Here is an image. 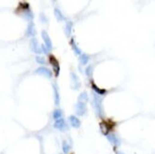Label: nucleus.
I'll return each mask as SVG.
<instances>
[{
	"instance_id": "nucleus-1",
	"label": "nucleus",
	"mask_w": 155,
	"mask_h": 154,
	"mask_svg": "<svg viewBox=\"0 0 155 154\" xmlns=\"http://www.w3.org/2000/svg\"><path fill=\"white\" fill-rule=\"evenodd\" d=\"M92 103H93V108L95 109V113L97 114V116L102 117L104 115V108H103V96L98 95L96 93L93 92L92 94Z\"/></svg>"
},
{
	"instance_id": "nucleus-2",
	"label": "nucleus",
	"mask_w": 155,
	"mask_h": 154,
	"mask_svg": "<svg viewBox=\"0 0 155 154\" xmlns=\"http://www.w3.org/2000/svg\"><path fill=\"white\" fill-rule=\"evenodd\" d=\"M75 113L78 116H84L87 113V104L84 102H77L75 105Z\"/></svg>"
},
{
	"instance_id": "nucleus-3",
	"label": "nucleus",
	"mask_w": 155,
	"mask_h": 154,
	"mask_svg": "<svg viewBox=\"0 0 155 154\" xmlns=\"http://www.w3.org/2000/svg\"><path fill=\"white\" fill-rule=\"evenodd\" d=\"M53 126H54L55 129H58V130H61V131L69 129V126H68L67 122L65 121V119H63V118L58 119V120L55 121L54 124H53Z\"/></svg>"
},
{
	"instance_id": "nucleus-4",
	"label": "nucleus",
	"mask_w": 155,
	"mask_h": 154,
	"mask_svg": "<svg viewBox=\"0 0 155 154\" xmlns=\"http://www.w3.org/2000/svg\"><path fill=\"white\" fill-rule=\"evenodd\" d=\"M34 73L38 74V75H43V76L47 77V78H49V79L52 78V73L51 71V70H49L46 67H39L38 69L35 70Z\"/></svg>"
},
{
	"instance_id": "nucleus-5",
	"label": "nucleus",
	"mask_w": 155,
	"mask_h": 154,
	"mask_svg": "<svg viewBox=\"0 0 155 154\" xmlns=\"http://www.w3.org/2000/svg\"><path fill=\"white\" fill-rule=\"evenodd\" d=\"M42 34V38H43V41H44V45L46 46V48L49 49V51H52L53 46H52V39L51 37H49V35L48 34V32L46 31H42L41 32Z\"/></svg>"
},
{
	"instance_id": "nucleus-6",
	"label": "nucleus",
	"mask_w": 155,
	"mask_h": 154,
	"mask_svg": "<svg viewBox=\"0 0 155 154\" xmlns=\"http://www.w3.org/2000/svg\"><path fill=\"white\" fill-rule=\"evenodd\" d=\"M30 49L32 52H35L37 54H39L42 52L41 51V46H39L38 44V41L36 38H31V41H30Z\"/></svg>"
},
{
	"instance_id": "nucleus-7",
	"label": "nucleus",
	"mask_w": 155,
	"mask_h": 154,
	"mask_svg": "<svg viewBox=\"0 0 155 154\" xmlns=\"http://www.w3.org/2000/svg\"><path fill=\"white\" fill-rule=\"evenodd\" d=\"M49 63H51V65L52 66L53 70H54V73H55V76H58L59 75V73H60V66H59L58 60L55 58L53 55H51V56H49Z\"/></svg>"
},
{
	"instance_id": "nucleus-8",
	"label": "nucleus",
	"mask_w": 155,
	"mask_h": 154,
	"mask_svg": "<svg viewBox=\"0 0 155 154\" xmlns=\"http://www.w3.org/2000/svg\"><path fill=\"white\" fill-rule=\"evenodd\" d=\"M70 80H71V84H73V87L74 90H79L80 87H81V83H80V80L78 78L74 73H70Z\"/></svg>"
},
{
	"instance_id": "nucleus-9",
	"label": "nucleus",
	"mask_w": 155,
	"mask_h": 154,
	"mask_svg": "<svg viewBox=\"0 0 155 154\" xmlns=\"http://www.w3.org/2000/svg\"><path fill=\"white\" fill-rule=\"evenodd\" d=\"M36 34V31H35V26L34 24V22H30L29 25L27 27V31H26V35L27 36H31L34 37Z\"/></svg>"
},
{
	"instance_id": "nucleus-10",
	"label": "nucleus",
	"mask_w": 155,
	"mask_h": 154,
	"mask_svg": "<svg viewBox=\"0 0 155 154\" xmlns=\"http://www.w3.org/2000/svg\"><path fill=\"white\" fill-rule=\"evenodd\" d=\"M69 121H70V126H73V128H75V129L80 128V126H81V121L79 120L78 117L74 116V115H70V116L69 117Z\"/></svg>"
},
{
	"instance_id": "nucleus-11",
	"label": "nucleus",
	"mask_w": 155,
	"mask_h": 154,
	"mask_svg": "<svg viewBox=\"0 0 155 154\" xmlns=\"http://www.w3.org/2000/svg\"><path fill=\"white\" fill-rule=\"evenodd\" d=\"M107 139L109 140V142L110 143V144L113 145V146H120V144H121L120 139L115 134L112 133V134L107 135Z\"/></svg>"
},
{
	"instance_id": "nucleus-12",
	"label": "nucleus",
	"mask_w": 155,
	"mask_h": 154,
	"mask_svg": "<svg viewBox=\"0 0 155 154\" xmlns=\"http://www.w3.org/2000/svg\"><path fill=\"white\" fill-rule=\"evenodd\" d=\"M100 129H101V131H102V133L104 135H109V130L112 129V126H110L109 123L107 122H102L100 124Z\"/></svg>"
},
{
	"instance_id": "nucleus-13",
	"label": "nucleus",
	"mask_w": 155,
	"mask_h": 154,
	"mask_svg": "<svg viewBox=\"0 0 155 154\" xmlns=\"http://www.w3.org/2000/svg\"><path fill=\"white\" fill-rule=\"evenodd\" d=\"M73 21H67L65 25V34L67 36H70L71 31H73Z\"/></svg>"
},
{
	"instance_id": "nucleus-14",
	"label": "nucleus",
	"mask_w": 155,
	"mask_h": 154,
	"mask_svg": "<svg viewBox=\"0 0 155 154\" xmlns=\"http://www.w3.org/2000/svg\"><path fill=\"white\" fill-rule=\"evenodd\" d=\"M53 87V94H54V104L55 106H58L60 104V95H59V91H58V87L56 85H52Z\"/></svg>"
},
{
	"instance_id": "nucleus-15",
	"label": "nucleus",
	"mask_w": 155,
	"mask_h": 154,
	"mask_svg": "<svg viewBox=\"0 0 155 154\" xmlns=\"http://www.w3.org/2000/svg\"><path fill=\"white\" fill-rule=\"evenodd\" d=\"M70 46H71V48H73V52H74V53L76 54V55H81L82 51L80 49V48H79L78 46H77V44L75 43V41H74L73 38L70 40Z\"/></svg>"
},
{
	"instance_id": "nucleus-16",
	"label": "nucleus",
	"mask_w": 155,
	"mask_h": 154,
	"mask_svg": "<svg viewBox=\"0 0 155 154\" xmlns=\"http://www.w3.org/2000/svg\"><path fill=\"white\" fill-rule=\"evenodd\" d=\"M79 60L82 66H86L90 61V56L87 53H81V55H79Z\"/></svg>"
},
{
	"instance_id": "nucleus-17",
	"label": "nucleus",
	"mask_w": 155,
	"mask_h": 154,
	"mask_svg": "<svg viewBox=\"0 0 155 154\" xmlns=\"http://www.w3.org/2000/svg\"><path fill=\"white\" fill-rule=\"evenodd\" d=\"M91 89L93 90V91H94V93H96V94L98 95H101L103 96L105 93L107 92L106 90H101V89H99V87L94 84V83H91Z\"/></svg>"
},
{
	"instance_id": "nucleus-18",
	"label": "nucleus",
	"mask_w": 155,
	"mask_h": 154,
	"mask_svg": "<svg viewBox=\"0 0 155 154\" xmlns=\"http://www.w3.org/2000/svg\"><path fill=\"white\" fill-rule=\"evenodd\" d=\"M62 116H63V111H61L60 108L54 109L53 112H52V117H53V119L55 121L58 120V119H61V118H62Z\"/></svg>"
},
{
	"instance_id": "nucleus-19",
	"label": "nucleus",
	"mask_w": 155,
	"mask_h": 154,
	"mask_svg": "<svg viewBox=\"0 0 155 154\" xmlns=\"http://www.w3.org/2000/svg\"><path fill=\"white\" fill-rule=\"evenodd\" d=\"M54 16H55V18L57 19V21H63L65 19L63 13H61V10L57 8L54 9Z\"/></svg>"
},
{
	"instance_id": "nucleus-20",
	"label": "nucleus",
	"mask_w": 155,
	"mask_h": 154,
	"mask_svg": "<svg viewBox=\"0 0 155 154\" xmlns=\"http://www.w3.org/2000/svg\"><path fill=\"white\" fill-rule=\"evenodd\" d=\"M93 70H94V67H93V65H88V67L86 68V70H85V73L88 77H91L92 76V73H93Z\"/></svg>"
},
{
	"instance_id": "nucleus-21",
	"label": "nucleus",
	"mask_w": 155,
	"mask_h": 154,
	"mask_svg": "<svg viewBox=\"0 0 155 154\" xmlns=\"http://www.w3.org/2000/svg\"><path fill=\"white\" fill-rule=\"evenodd\" d=\"M62 150H63V152L65 154H67V153L70 152V146L68 144L67 141H64L62 143Z\"/></svg>"
},
{
	"instance_id": "nucleus-22",
	"label": "nucleus",
	"mask_w": 155,
	"mask_h": 154,
	"mask_svg": "<svg viewBox=\"0 0 155 154\" xmlns=\"http://www.w3.org/2000/svg\"><path fill=\"white\" fill-rule=\"evenodd\" d=\"M88 100V93L86 91L82 92L81 94L79 95V97H78V101L79 102H84V103H86Z\"/></svg>"
},
{
	"instance_id": "nucleus-23",
	"label": "nucleus",
	"mask_w": 155,
	"mask_h": 154,
	"mask_svg": "<svg viewBox=\"0 0 155 154\" xmlns=\"http://www.w3.org/2000/svg\"><path fill=\"white\" fill-rule=\"evenodd\" d=\"M35 61L38 63V64H40V65H45L46 64V59L42 57V56H36L35 57Z\"/></svg>"
},
{
	"instance_id": "nucleus-24",
	"label": "nucleus",
	"mask_w": 155,
	"mask_h": 154,
	"mask_svg": "<svg viewBox=\"0 0 155 154\" xmlns=\"http://www.w3.org/2000/svg\"><path fill=\"white\" fill-rule=\"evenodd\" d=\"M40 19H41V21L43 22V23H47V22H48V18L46 17V15L44 13H40Z\"/></svg>"
},
{
	"instance_id": "nucleus-25",
	"label": "nucleus",
	"mask_w": 155,
	"mask_h": 154,
	"mask_svg": "<svg viewBox=\"0 0 155 154\" xmlns=\"http://www.w3.org/2000/svg\"><path fill=\"white\" fill-rule=\"evenodd\" d=\"M41 51H42V52H44L45 54H48V53H49V49L46 48L45 45H42V46H41Z\"/></svg>"
},
{
	"instance_id": "nucleus-26",
	"label": "nucleus",
	"mask_w": 155,
	"mask_h": 154,
	"mask_svg": "<svg viewBox=\"0 0 155 154\" xmlns=\"http://www.w3.org/2000/svg\"><path fill=\"white\" fill-rule=\"evenodd\" d=\"M116 154H125V153H123V152H121V151H118Z\"/></svg>"
}]
</instances>
